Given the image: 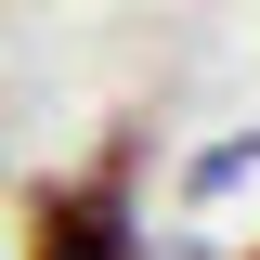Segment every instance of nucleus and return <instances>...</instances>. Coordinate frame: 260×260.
Wrapping results in <instances>:
<instances>
[{
    "instance_id": "nucleus-1",
    "label": "nucleus",
    "mask_w": 260,
    "mask_h": 260,
    "mask_svg": "<svg viewBox=\"0 0 260 260\" xmlns=\"http://www.w3.org/2000/svg\"><path fill=\"white\" fill-rule=\"evenodd\" d=\"M143 130H104L91 169H39L13 195V260H156V221H143Z\"/></svg>"
},
{
    "instance_id": "nucleus-3",
    "label": "nucleus",
    "mask_w": 260,
    "mask_h": 260,
    "mask_svg": "<svg viewBox=\"0 0 260 260\" xmlns=\"http://www.w3.org/2000/svg\"><path fill=\"white\" fill-rule=\"evenodd\" d=\"M0 195H13V169H0Z\"/></svg>"
},
{
    "instance_id": "nucleus-4",
    "label": "nucleus",
    "mask_w": 260,
    "mask_h": 260,
    "mask_svg": "<svg viewBox=\"0 0 260 260\" xmlns=\"http://www.w3.org/2000/svg\"><path fill=\"white\" fill-rule=\"evenodd\" d=\"M234 260H260V247H234Z\"/></svg>"
},
{
    "instance_id": "nucleus-2",
    "label": "nucleus",
    "mask_w": 260,
    "mask_h": 260,
    "mask_svg": "<svg viewBox=\"0 0 260 260\" xmlns=\"http://www.w3.org/2000/svg\"><path fill=\"white\" fill-rule=\"evenodd\" d=\"M247 169H260V130H234V143H208V156L182 169V195H195V208H208V195H234V182H247Z\"/></svg>"
}]
</instances>
